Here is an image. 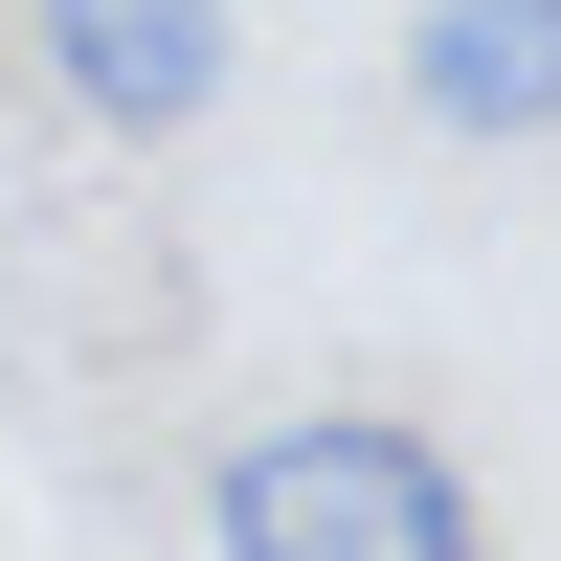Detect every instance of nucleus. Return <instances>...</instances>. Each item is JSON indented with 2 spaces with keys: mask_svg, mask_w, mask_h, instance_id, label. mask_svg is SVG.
Returning a JSON list of instances; mask_svg holds the SVG:
<instances>
[{
  "mask_svg": "<svg viewBox=\"0 0 561 561\" xmlns=\"http://www.w3.org/2000/svg\"><path fill=\"white\" fill-rule=\"evenodd\" d=\"M203 539L225 561H472L494 494L449 472L404 404H270V427L203 472Z\"/></svg>",
  "mask_w": 561,
  "mask_h": 561,
  "instance_id": "nucleus-1",
  "label": "nucleus"
},
{
  "mask_svg": "<svg viewBox=\"0 0 561 561\" xmlns=\"http://www.w3.org/2000/svg\"><path fill=\"white\" fill-rule=\"evenodd\" d=\"M23 68L90 135H203L225 113V0H23Z\"/></svg>",
  "mask_w": 561,
  "mask_h": 561,
  "instance_id": "nucleus-2",
  "label": "nucleus"
},
{
  "mask_svg": "<svg viewBox=\"0 0 561 561\" xmlns=\"http://www.w3.org/2000/svg\"><path fill=\"white\" fill-rule=\"evenodd\" d=\"M404 113L472 135V158H539L561 135V0H427L404 23Z\"/></svg>",
  "mask_w": 561,
  "mask_h": 561,
  "instance_id": "nucleus-3",
  "label": "nucleus"
}]
</instances>
